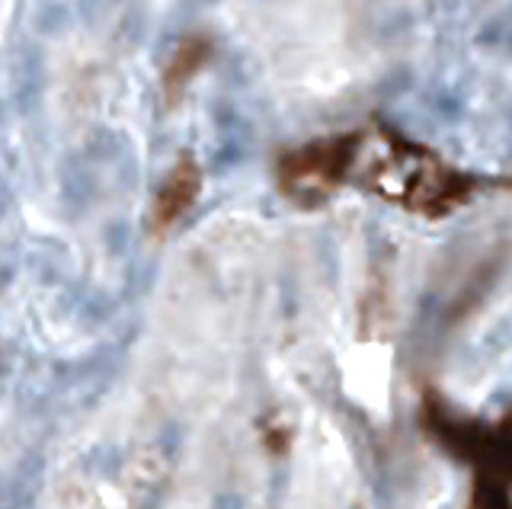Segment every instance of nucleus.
I'll return each mask as SVG.
<instances>
[{
    "mask_svg": "<svg viewBox=\"0 0 512 509\" xmlns=\"http://www.w3.org/2000/svg\"><path fill=\"white\" fill-rule=\"evenodd\" d=\"M202 193V167L196 164V157L183 154L180 161L173 164V170L164 177L160 189L154 193V205H151V228L154 231H167L170 225H176L192 205H196Z\"/></svg>",
    "mask_w": 512,
    "mask_h": 509,
    "instance_id": "obj_3",
    "label": "nucleus"
},
{
    "mask_svg": "<svg viewBox=\"0 0 512 509\" xmlns=\"http://www.w3.org/2000/svg\"><path fill=\"white\" fill-rule=\"evenodd\" d=\"M359 180L381 199L429 218L448 215L471 199L477 180L448 167L436 151L400 138L388 125L352 132V161L346 183Z\"/></svg>",
    "mask_w": 512,
    "mask_h": 509,
    "instance_id": "obj_1",
    "label": "nucleus"
},
{
    "mask_svg": "<svg viewBox=\"0 0 512 509\" xmlns=\"http://www.w3.org/2000/svg\"><path fill=\"white\" fill-rule=\"evenodd\" d=\"M352 161V132L320 138L279 157V183L292 199L311 205L346 183Z\"/></svg>",
    "mask_w": 512,
    "mask_h": 509,
    "instance_id": "obj_2",
    "label": "nucleus"
},
{
    "mask_svg": "<svg viewBox=\"0 0 512 509\" xmlns=\"http://www.w3.org/2000/svg\"><path fill=\"white\" fill-rule=\"evenodd\" d=\"M212 58V39L205 36H186L176 42V49L170 52L164 74H160V84H164V97L173 103L183 97V90L196 81L202 68Z\"/></svg>",
    "mask_w": 512,
    "mask_h": 509,
    "instance_id": "obj_4",
    "label": "nucleus"
}]
</instances>
